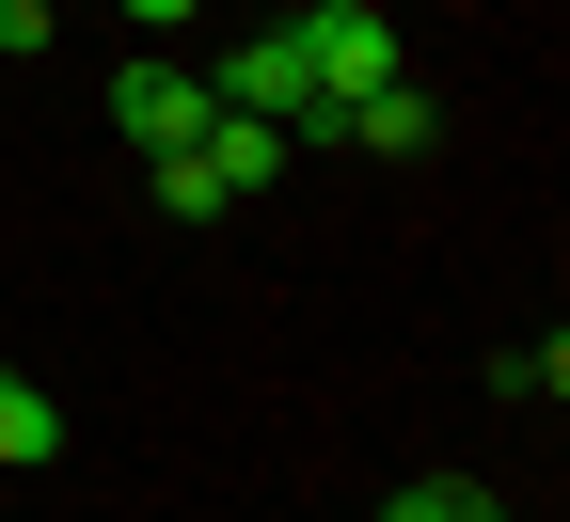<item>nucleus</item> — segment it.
I'll use <instances>...</instances> for the list:
<instances>
[{
  "instance_id": "1",
  "label": "nucleus",
  "mask_w": 570,
  "mask_h": 522,
  "mask_svg": "<svg viewBox=\"0 0 570 522\" xmlns=\"http://www.w3.org/2000/svg\"><path fill=\"white\" fill-rule=\"evenodd\" d=\"M285 32H302V80H317V142H333V111H348V96L412 80V63H396V17H381V0H302Z\"/></svg>"
},
{
  "instance_id": "2",
  "label": "nucleus",
  "mask_w": 570,
  "mask_h": 522,
  "mask_svg": "<svg viewBox=\"0 0 570 522\" xmlns=\"http://www.w3.org/2000/svg\"><path fill=\"white\" fill-rule=\"evenodd\" d=\"M206 111H223V96H206V63H159V48H142L127 80H111V127L142 142V159H175V142H206Z\"/></svg>"
},
{
  "instance_id": "3",
  "label": "nucleus",
  "mask_w": 570,
  "mask_h": 522,
  "mask_svg": "<svg viewBox=\"0 0 570 522\" xmlns=\"http://www.w3.org/2000/svg\"><path fill=\"white\" fill-rule=\"evenodd\" d=\"M190 159L223 175V206H254V190L285 175V127H269V111H206V142H190Z\"/></svg>"
},
{
  "instance_id": "4",
  "label": "nucleus",
  "mask_w": 570,
  "mask_h": 522,
  "mask_svg": "<svg viewBox=\"0 0 570 522\" xmlns=\"http://www.w3.org/2000/svg\"><path fill=\"white\" fill-rule=\"evenodd\" d=\"M333 142H365V159H428V96H412V80L348 96V111H333Z\"/></svg>"
},
{
  "instance_id": "5",
  "label": "nucleus",
  "mask_w": 570,
  "mask_h": 522,
  "mask_svg": "<svg viewBox=\"0 0 570 522\" xmlns=\"http://www.w3.org/2000/svg\"><path fill=\"white\" fill-rule=\"evenodd\" d=\"M48 460H63V412L17 381V364H0V475H48Z\"/></svg>"
},
{
  "instance_id": "6",
  "label": "nucleus",
  "mask_w": 570,
  "mask_h": 522,
  "mask_svg": "<svg viewBox=\"0 0 570 522\" xmlns=\"http://www.w3.org/2000/svg\"><path fill=\"white\" fill-rule=\"evenodd\" d=\"M381 522H523V506H491V491H475V475H412V491H396V506H381Z\"/></svg>"
},
{
  "instance_id": "7",
  "label": "nucleus",
  "mask_w": 570,
  "mask_h": 522,
  "mask_svg": "<svg viewBox=\"0 0 570 522\" xmlns=\"http://www.w3.org/2000/svg\"><path fill=\"white\" fill-rule=\"evenodd\" d=\"M491 396H523V412H554V396H570V348H554V333H539V348H508V364H491Z\"/></svg>"
},
{
  "instance_id": "8",
  "label": "nucleus",
  "mask_w": 570,
  "mask_h": 522,
  "mask_svg": "<svg viewBox=\"0 0 570 522\" xmlns=\"http://www.w3.org/2000/svg\"><path fill=\"white\" fill-rule=\"evenodd\" d=\"M142 175H159V206H175V221H223V175H206L190 142H175V159H142Z\"/></svg>"
},
{
  "instance_id": "9",
  "label": "nucleus",
  "mask_w": 570,
  "mask_h": 522,
  "mask_svg": "<svg viewBox=\"0 0 570 522\" xmlns=\"http://www.w3.org/2000/svg\"><path fill=\"white\" fill-rule=\"evenodd\" d=\"M48 32H63L48 0H0V63H48Z\"/></svg>"
},
{
  "instance_id": "10",
  "label": "nucleus",
  "mask_w": 570,
  "mask_h": 522,
  "mask_svg": "<svg viewBox=\"0 0 570 522\" xmlns=\"http://www.w3.org/2000/svg\"><path fill=\"white\" fill-rule=\"evenodd\" d=\"M127 17H142V32H190V17H206V0H127Z\"/></svg>"
}]
</instances>
